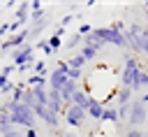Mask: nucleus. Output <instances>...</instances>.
Instances as JSON below:
<instances>
[{"mask_svg":"<svg viewBox=\"0 0 148 137\" xmlns=\"http://www.w3.org/2000/svg\"><path fill=\"white\" fill-rule=\"evenodd\" d=\"M65 121H67V125H72V128H81L83 125V121L88 118V111L86 109H81V107H76V104H69V107H65Z\"/></svg>","mask_w":148,"mask_h":137,"instance_id":"423d86ee","label":"nucleus"},{"mask_svg":"<svg viewBox=\"0 0 148 137\" xmlns=\"http://www.w3.org/2000/svg\"><path fill=\"white\" fill-rule=\"evenodd\" d=\"M14 19L18 21V23H30V2H21L18 7H16V14H14Z\"/></svg>","mask_w":148,"mask_h":137,"instance_id":"4468645a","label":"nucleus"},{"mask_svg":"<svg viewBox=\"0 0 148 137\" xmlns=\"http://www.w3.org/2000/svg\"><path fill=\"white\" fill-rule=\"evenodd\" d=\"M42 9H44V7H42L39 0H32V2H30V12H42Z\"/></svg>","mask_w":148,"mask_h":137,"instance_id":"f704fd0d","label":"nucleus"},{"mask_svg":"<svg viewBox=\"0 0 148 137\" xmlns=\"http://www.w3.org/2000/svg\"><path fill=\"white\" fill-rule=\"evenodd\" d=\"M28 39H30V30L23 28L21 33L9 35L7 39H2V44H0V53H7V51H14V49H21L23 44H28Z\"/></svg>","mask_w":148,"mask_h":137,"instance_id":"20e7f679","label":"nucleus"},{"mask_svg":"<svg viewBox=\"0 0 148 137\" xmlns=\"http://www.w3.org/2000/svg\"><path fill=\"white\" fill-rule=\"evenodd\" d=\"M12 72H16V65H12V63H9V65H5V67H2V72H0V74H5V77H9Z\"/></svg>","mask_w":148,"mask_h":137,"instance_id":"473e14b6","label":"nucleus"},{"mask_svg":"<svg viewBox=\"0 0 148 137\" xmlns=\"http://www.w3.org/2000/svg\"><path fill=\"white\" fill-rule=\"evenodd\" d=\"M102 123H118V107H104V114H102Z\"/></svg>","mask_w":148,"mask_h":137,"instance_id":"f3484780","label":"nucleus"},{"mask_svg":"<svg viewBox=\"0 0 148 137\" xmlns=\"http://www.w3.org/2000/svg\"><path fill=\"white\" fill-rule=\"evenodd\" d=\"M2 137H25V130H12V132H7V135H2Z\"/></svg>","mask_w":148,"mask_h":137,"instance_id":"72a5a7b5","label":"nucleus"},{"mask_svg":"<svg viewBox=\"0 0 148 137\" xmlns=\"http://www.w3.org/2000/svg\"><path fill=\"white\" fill-rule=\"evenodd\" d=\"M7 125H12V118H9V114L0 111V130H2V128H7Z\"/></svg>","mask_w":148,"mask_h":137,"instance_id":"c756f323","label":"nucleus"},{"mask_svg":"<svg viewBox=\"0 0 148 137\" xmlns=\"http://www.w3.org/2000/svg\"><path fill=\"white\" fill-rule=\"evenodd\" d=\"M102 114H104V102L97 100L95 95H90V104H88V116L92 121H102Z\"/></svg>","mask_w":148,"mask_h":137,"instance_id":"9d476101","label":"nucleus"},{"mask_svg":"<svg viewBox=\"0 0 148 137\" xmlns=\"http://www.w3.org/2000/svg\"><path fill=\"white\" fill-rule=\"evenodd\" d=\"M132 91L134 93H141V91H148V70H139L136 72V77H134V81H132Z\"/></svg>","mask_w":148,"mask_h":137,"instance_id":"9b49d317","label":"nucleus"},{"mask_svg":"<svg viewBox=\"0 0 148 137\" xmlns=\"http://www.w3.org/2000/svg\"><path fill=\"white\" fill-rule=\"evenodd\" d=\"M32 91V95H35V102L37 104H49V86H35V88H30Z\"/></svg>","mask_w":148,"mask_h":137,"instance_id":"2eb2a0df","label":"nucleus"},{"mask_svg":"<svg viewBox=\"0 0 148 137\" xmlns=\"http://www.w3.org/2000/svg\"><path fill=\"white\" fill-rule=\"evenodd\" d=\"M21 104H25V107H30V109H32V107L37 104V102H35V95H32V91H30V88H25V91H23Z\"/></svg>","mask_w":148,"mask_h":137,"instance_id":"5701e85b","label":"nucleus"},{"mask_svg":"<svg viewBox=\"0 0 148 137\" xmlns=\"http://www.w3.org/2000/svg\"><path fill=\"white\" fill-rule=\"evenodd\" d=\"M123 67L125 70H141V60H139V56H134V53H123Z\"/></svg>","mask_w":148,"mask_h":137,"instance_id":"dca6fc26","label":"nucleus"},{"mask_svg":"<svg viewBox=\"0 0 148 137\" xmlns=\"http://www.w3.org/2000/svg\"><path fill=\"white\" fill-rule=\"evenodd\" d=\"M25 137H39V135H37V128H30V130H25Z\"/></svg>","mask_w":148,"mask_h":137,"instance_id":"e433bc0d","label":"nucleus"},{"mask_svg":"<svg viewBox=\"0 0 148 137\" xmlns=\"http://www.w3.org/2000/svg\"><path fill=\"white\" fill-rule=\"evenodd\" d=\"M35 49H42V51H44V56H53V49L49 46V37H44V39H37Z\"/></svg>","mask_w":148,"mask_h":137,"instance_id":"b1692460","label":"nucleus"},{"mask_svg":"<svg viewBox=\"0 0 148 137\" xmlns=\"http://www.w3.org/2000/svg\"><path fill=\"white\" fill-rule=\"evenodd\" d=\"M72 21H76V16H74V14H65V16L60 19V26H62V28H67Z\"/></svg>","mask_w":148,"mask_h":137,"instance_id":"7c9ffc66","label":"nucleus"},{"mask_svg":"<svg viewBox=\"0 0 148 137\" xmlns=\"http://www.w3.org/2000/svg\"><path fill=\"white\" fill-rule=\"evenodd\" d=\"M32 74H39V77H49L46 63H44V60H37V63H35V67H32Z\"/></svg>","mask_w":148,"mask_h":137,"instance_id":"393cba45","label":"nucleus"},{"mask_svg":"<svg viewBox=\"0 0 148 137\" xmlns=\"http://www.w3.org/2000/svg\"><path fill=\"white\" fill-rule=\"evenodd\" d=\"M86 63H88V60H86L81 53H74V56H69V58H67V65H69V67H74V70H83V65H86Z\"/></svg>","mask_w":148,"mask_h":137,"instance_id":"aec40b11","label":"nucleus"},{"mask_svg":"<svg viewBox=\"0 0 148 137\" xmlns=\"http://www.w3.org/2000/svg\"><path fill=\"white\" fill-rule=\"evenodd\" d=\"M35 63H37V60H35ZM35 63H25V65H21V67H16V72H18V74H25V72H30V70L35 67Z\"/></svg>","mask_w":148,"mask_h":137,"instance_id":"2f4dec72","label":"nucleus"},{"mask_svg":"<svg viewBox=\"0 0 148 137\" xmlns=\"http://www.w3.org/2000/svg\"><path fill=\"white\" fill-rule=\"evenodd\" d=\"M139 100H141V102L148 107V91H146V93H141V98H139Z\"/></svg>","mask_w":148,"mask_h":137,"instance_id":"4c0bfd02","label":"nucleus"},{"mask_svg":"<svg viewBox=\"0 0 148 137\" xmlns=\"http://www.w3.org/2000/svg\"><path fill=\"white\" fill-rule=\"evenodd\" d=\"M76 46H83V35H79V33H74V35L65 42V49H69V51H74Z\"/></svg>","mask_w":148,"mask_h":137,"instance_id":"412c9836","label":"nucleus"},{"mask_svg":"<svg viewBox=\"0 0 148 137\" xmlns=\"http://www.w3.org/2000/svg\"><path fill=\"white\" fill-rule=\"evenodd\" d=\"M123 137H146V132H143V130H139V128H127Z\"/></svg>","mask_w":148,"mask_h":137,"instance_id":"cd10ccee","label":"nucleus"},{"mask_svg":"<svg viewBox=\"0 0 148 137\" xmlns=\"http://www.w3.org/2000/svg\"><path fill=\"white\" fill-rule=\"evenodd\" d=\"M79 91V81H72V79H67V84L60 88V98H62V102H65V107H69L72 104V98H74V93Z\"/></svg>","mask_w":148,"mask_h":137,"instance_id":"1a4fd4ad","label":"nucleus"},{"mask_svg":"<svg viewBox=\"0 0 148 137\" xmlns=\"http://www.w3.org/2000/svg\"><path fill=\"white\" fill-rule=\"evenodd\" d=\"M28 88H35V86H49V77H39V74H30L25 79Z\"/></svg>","mask_w":148,"mask_h":137,"instance_id":"6ab92c4d","label":"nucleus"},{"mask_svg":"<svg viewBox=\"0 0 148 137\" xmlns=\"http://www.w3.org/2000/svg\"><path fill=\"white\" fill-rule=\"evenodd\" d=\"M127 118H130V104L118 107V123H120V121H125V123H127Z\"/></svg>","mask_w":148,"mask_h":137,"instance_id":"bb28decb","label":"nucleus"},{"mask_svg":"<svg viewBox=\"0 0 148 137\" xmlns=\"http://www.w3.org/2000/svg\"><path fill=\"white\" fill-rule=\"evenodd\" d=\"M49 46H51V49H53V53H56V51H58V49L62 46V37H58V35L53 33V35L49 37Z\"/></svg>","mask_w":148,"mask_h":137,"instance_id":"a878e982","label":"nucleus"},{"mask_svg":"<svg viewBox=\"0 0 148 137\" xmlns=\"http://www.w3.org/2000/svg\"><path fill=\"white\" fill-rule=\"evenodd\" d=\"M35 46L28 42V44H23L21 49H14L12 51V65H16V67H21V65H25V63H35Z\"/></svg>","mask_w":148,"mask_h":137,"instance_id":"39448f33","label":"nucleus"},{"mask_svg":"<svg viewBox=\"0 0 148 137\" xmlns=\"http://www.w3.org/2000/svg\"><path fill=\"white\" fill-rule=\"evenodd\" d=\"M9 118H12V125L14 128H25V130H30V128H35V123H37V116H35V111L30 109V107H25V104H16V109L9 114Z\"/></svg>","mask_w":148,"mask_h":137,"instance_id":"f03ea898","label":"nucleus"},{"mask_svg":"<svg viewBox=\"0 0 148 137\" xmlns=\"http://www.w3.org/2000/svg\"><path fill=\"white\" fill-rule=\"evenodd\" d=\"M76 33H79V35H83V37H86V35H90V33H92V26H90V23H86V21H83V23H81V26H79V30H76Z\"/></svg>","mask_w":148,"mask_h":137,"instance_id":"c85d7f7f","label":"nucleus"},{"mask_svg":"<svg viewBox=\"0 0 148 137\" xmlns=\"http://www.w3.org/2000/svg\"><path fill=\"white\" fill-rule=\"evenodd\" d=\"M9 84V77H5V74H0V88H5Z\"/></svg>","mask_w":148,"mask_h":137,"instance_id":"c9c22d12","label":"nucleus"},{"mask_svg":"<svg viewBox=\"0 0 148 137\" xmlns=\"http://www.w3.org/2000/svg\"><path fill=\"white\" fill-rule=\"evenodd\" d=\"M65 137H76V135L74 132H65Z\"/></svg>","mask_w":148,"mask_h":137,"instance_id":"58836bf2","label":"nucleus"},{"mask_svg":"<svg viewBox=\"0 0 148 137\" xmlns=\"http://www.w3.org/2000/svg\"><path fill=\"white\" fill-rule=\"evenodd\" d=\"M72 104H76V107H81V109H86V111H88L90 93H88V91H83V88H79V91L74 93V98H72Z\"/></svg>","mask_w":148,"mask_h":137,"instance_id":"ddd939ff","label":"nucleus"},{"mask_svg":"<svg viewBox=\"0 0 148 137\" xmlns=\"http://www.w3.org/2000/svg\"><path fill=\"white\" fill-rule=\"evenodd\" d=\"M139 72V70H136ZM136 72L134 70H120V86H127V88H132V81H134V77H136Z\"/></svg>","mask_w":148,"mask_h":137,"instance_id":"a211bd4d","label":"nucleus"},{"mask_svg":"<svg viewBox=\"0 0 148 137\" xmlns=\"http://www.w3.org/2000/svg\"><path fill=\"white\" fill-rule=\"evenodd\" d=\"M65 84H67V74L60 72L58 67H53V72H49V88L51 91H60Z\"/></svg>","mask_w":148,"mask_h":137,"instance_id":"6e6552de","label":"nucleus"},{"mask_svg":"<svg viewBox=\"0 0 148 137\" xmlns=\"http://www.w3.org/2000/svg\"><path fill=\"white\" fill-rule=\"evenodd\" d=\"M92 35L102 42V44H113L118 49H127V39H125V33L111 28V26H104V28H92Z\"/></svg>","mask_w":148,"mask_h":137,"instance_id":"f257e3e1","label":"nucleus"},{"mask_svg":"<svg viewBox=\"0 0 148 137\" xmlns=\"http://www.w3.org/2000/svg\"><path fill=\"white\" fill-rule=\"evenodd\" d=\"M79 53H81V56H83L86 60H95V56L99 53V49H95V46H86V44H83Z\"/></svg>","mask_w":148,"mask_h":137,"instance_id":"4be33fe9","label":"nucleus"},{"mask_svg":"<svg viewBox=\"0 0 148 137\" xmlns=\"http://www.w3.org/2000/svg\"><path fill=\"white\" fill-rule=\"evenodd\" d=\"M134 100V91L132 88H127V86H120L118 91H116V102H118V107H123V104H130Z\"/></svg>","mask_w":148,"mask_h":137,"instance_id":"f8f14e48","label":"nucleus"},{"mask_svg":"<svg viewBox=\"0 0 148 137\" xmlns=\"http://www.w3.org/2000/svg\"><path fill=\"white\" fill-rule=\"evenodd\" d=\"M146 121H148V107H146L139 98H134V100L130 102V118H127V125H130V128H141Z\"/></svg>","mask_w":148,"mask_h":137,"instance_id":"7ed1b4c3","label":"nucleus"},{"mask_svg":"<svg viewBox=\"0 0 148 137\" xmlns=\"http://www.w3.org/2000/svg\"><path fill=\"white\" fill-rule=\"evenodd\" d=\"M32 111H35V116H37L39 121H44L49 128L58 130V125H60V116H58V114H53L49 107H44V104H35V107H32Z\"/></svg>","mask_w":148,"mask_h":137,"instance_id":"0eeeda50","label":"nucleus"}]
</instances>
